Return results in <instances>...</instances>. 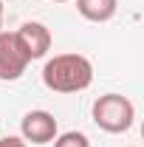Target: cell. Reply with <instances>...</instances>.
Returning a JSON list of instances; mask_svg holds the SVG:
<instances>
[{"mask_svg": "<svg viewBox=\"0 0 144 147\" xmlns=\"http://www.w3.org/2000/svg\"><path fill=\"white\" fill-rule=\"evenodd\" d=\"M14 34H17V40H20V45H23V51H26L28 59H42V57L51 51V42H54L51 28L45 23H37V20L23 23Z\"/></svg>", "mask_w": 144, "mask_h": 147, "instance_id": "5b68a950", "label": "cell"}, {"mask_svg": "<svg viewBox=\"0 0 144 147\" xmlns=\"http://www.w3.org/2000/svg\"><path fill=\"white\" fill-rule=\"evenodd\" d=\"M59 136V125H57L54 113L48 110H28L20 119V139L31 142V144H51Z\"/></svg>", "mask_w": 144, "mask_h": 147, "instance_id": "277c9868", "label": "cell"}, {"mask_svg": "<svg viewBox=\"0 0 144 147\" xmlns=\"http://www.w3.org/2000/svg\"><path fill=\"white\" fill-rule=\"evenodd\" d=\"M93 82V62L85 54H57L42 65V85L54 93H79Z\"/></svg>", "mask_w": 144, "mask_h": 147, "instance_id": "6da1fadb", "label": "cell"}, {"mask_svg": "<svg viewBox=\"0 0 144 147\" xmlns=\"http://www.w3.org/2000/svg\"><path fill=\"white\" fill-rule=\"evenodd\" d=\"M90 116L105 133H127L136 122V105L122 93H105L93 102Z\"/></svg>", "mask_w": 144, "mask_h": 147, "instance_id": "7a4b0ae2", "label": "cell"}, {"mask_svg": "<svg viewBox=\"0 0 144 147\" xmlns=\"http://www.w3.org/2000/svg\"><path fill=\"white\" fill-rule=\"evenodd\" d=\"M0 28H3V0H0Z\"/></svg>", "mask_w": 144, "mask_h": 147, "instance_id": "9c48e42d", "label": "cell"}, {"mask_svg": "<svg viewBox=\"0 0 144 147\" xmlns=\"http://www.w3.org/2000/svg\"><path fill=\"white\" fill-rule=\"evenodd\" d=\"M28 57L23 51L20 40L14 31H0V79L3 82H14L20 79L28 68Z\"/></svg>", "mask_w": 144, "mask_h": 147, "instance_id": "3957f363", "label": "cell"}, {"mask_svg": "<svg viewBox=\"0 0 144 147\" xmlns=\"http://www.w3.org/2000/svg\"><path fill=\"white\" fill-rule=\"evenodd\" d=\"M0 147H28V142H23L20 136H3L0 139Z\"/></svg>", "mask_w": 144, "mask_h": 147, "instance_id": "ba28073f", "label": "cell"}, {"mask_svg": "<svg viewBox=\"0 0 144 147\" xmlns=\"http://www.w3.org/2000/svg\"><path fill=\"white\" fill-rule=\"evenodd\" d=\"M54 3H68V0H54Z\"/></svg>", "mask_w": 144, "mask_h": 147, "instance_id": "30bf717a", "label": "cell"}, {"mask_svg": "<svg viewBox=\"0 0 144 147\" xmlns=\"http://www.w3.org/2000/svg\"><path fill=\"white\" fill-rule=\"evenodd\" d=\"M119 9V0H76V11L90 23H108Z\"/></svg>", "mask_w": 144, "mask_h": 147, "instance_id": "8992f818", "label": "cell"}, {"mask_svg": "<svg viewBox=\"0 0 144 147\" xmlns=\"http://www.w3.org/2000/svg\"><path fill=\"white\" fill-rule=\"evenodd\" d=\"M54 147H90L88 136L79 133V130H68V133H59L54 139Z\"/></svg>", "mask_w": 144, "mask_h": 147, "instance_id": "52a82bcc", "label": "cell"}]
</instances>
